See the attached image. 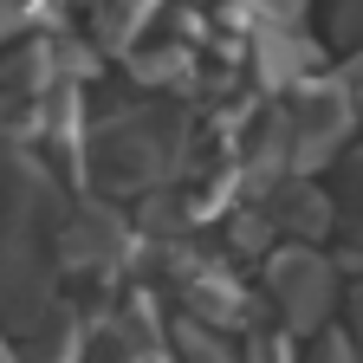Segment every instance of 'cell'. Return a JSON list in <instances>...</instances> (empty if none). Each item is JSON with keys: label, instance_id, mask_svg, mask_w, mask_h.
Segmentation results:
<instances>
[{"label": "cell", "instance_id": "obj_13", "mask_svg": "<svg viewBox=\"0 0 363 363\" xmlns=\"http://www.w3.org/2000/svg\"><path fill=\"white\" fill-rule=\"evenodd\" d=\"M331 33L363 45V0H331Z\"/></svg>", "mask_w": 363, "mask_h": 363}, {"label": "cell", "instance_id": "obj_7", "mask_svg": "<svg viewBox=\"0 0 363 363\" xmlns=\"http://www.w3.org/2000/svg\"><path fill=\"white\" fill-rule=\"evenodd\" d=\"M266 227L272 234H286V240H305V247H318L337 227V208H331V189H311L305 175H279V182H266Z\"/></svg>", "mask_w": 363, "mask_h": 363}, {"label": "cell", "instance_id": "obj_9", "mask_svg": "<svg viewBox=\"0 0 363 363\" xmlns=\"http://www.w3.org/2000/svg\"><path fill=\"white\" fill-rule=\"evenodd\" d=\"M162 0H91V45L98 52H130L136 39H150Z\"/></svg>", "mask_w": 363, "mask_h": 363}, {"label": "cell", "instance_id": "obj_8", "mask_svg": "<svg viewBox=\"0 0 363 363\" xmlns=\"http://www.w3.org/2000/svg\"><path fill=\"white\" fill-rule=\"evenodd\" d=\"M84 325H78V311L72 305H45L33 325L20 331V363H84Z\"/></svg>", "mask_w": 363, "mask_h": 363}, {"label": "cell", "instance_id": "obj_4", "mask_svg": "<svg viewBox=\"0 0 363 363\" xmlns=\"http://www.w3.org/2000/svg\"><path fill=\"white\" fill-rule=\"evenodd\" d=\"M59 214H65L59 175L45 169L20 136L0 130V247L7 240H45Z\"/></svg>", "mask_w": 363, "mask_h": 363}, {"label": "cell", "instance_id": "obj_10", "mask_svg": "<svg viewBox=\"0 0 363 363\" xmlns=\"http://www.w3.org/2000/svg\"><path fill=\"white\" fill-rule=\"evenodd\" d=\"M331 208H337V227L363 247V150H344V162H337V189H331Z\"/></svg>", "mask_w": 363, "mask_h": 363}, {"label": "cell", "instance_id": "obj_3", "mask_svg": "<svg viewBox=\"0 0 363 363\" xmlns=\"http://www.w3.org/2000/svg\"><path fill=\"white\" fill-rule=\"evenodd\" d=\"M286 130H292V175H311L318 162L344 156L350 130H357V104L344 78H298L286 98Z\"/></svg>", "mask_w": 363, "mask_h": 363}, {"label": "cell", "instance_id": "obj_15", "mask_svg": "<svg viewBox=\"0 0 363 363\" xmlns=\"http://www.w3.org/2000/svg\"><path fill=\"white\" fill-rule=\"evenodd\" d=\"M350 344H357V363H363V286L350 292Z\"/></svg>", "mask_w": 363, "mask_h": 363}, {"label": "cell", "instance_id": "obj_11", "mask_svg": "<svg viewBox=\"0 0 363 363\" xmlns=\"http://www.w3.org/2000/svg\"><path fill=\"white\" fill-rule=\"evenodd\" d=\"M169 337H175V357H182V363H240V350L227 344V331L201 325V318H182Z\"/></svg>", "mask_w": 363, "mask_h": 363}, {"label": "cell", "instance_id": "obj_5", "mask_svg": "<svg viewBox=\"0 0 363 363\" xmlns=\"http://www.w3.org/2000/svg\"><path fill=\"white\" fill-rule=\"evenodd\" d=\"M45 247H52L59 272H91V279H98V272H117L136 253V234H130V220L111 201H84V208H65L52 220Z\"/></svg>", "mask_w": 363, "mask_h": 363}, {"label": "cell", "instance_id": "obj_14", "mask_svg": "<svg viewBox=\"0 0 363 363\" xmlns=\"http://www.w3.org/2000/svg\"><path fill=\"white\" fill-rule=\"evenodd\" d=\"M39 13V0H0V52H7V39L26 33V20Z\"/></svg>", "mask_w": 363, "mask_h": 363}, {"label": "cell", "instance_id": "obj_2", "mask_svg": "<svg viewBox=\"0 0 363 363\" xmlns=\"http://www.w3.org/2000/svg\"><path fill=\"white\" fill-rule=\"evenodd\" d=\"M259 279H266L272 311L286 318V331H325L331 325V311H337V266L318 247H305V240L272 247Z\"/></svg>", "mask_w": 363, "mask_h": 363}, {"label": "cell", "instance_id": "obj_6", "mask_svg": "<svg viewBox=\"0 0 363 363\" xmlns=\"http://www.w3.org/2000/svg\"><path fill=\"white\" fill-rule=\"evenodd\" d=\"M59 298V266L45 240H7L0 247V331H26Z\"/></svg>", "mask_w": 363, "mask_h": 363}, {"label": "cell", "instance_id": "obj_1", "mask_svg": "<svg viewBox=\"0 0 363 363\" xmlns=\"http://www.w3.org/2000/svg\"><path fill=\"white\" fill-rule=\"evenodd\" d=\"M78 143H84V182L98 201H143L169 189L182 156H189V111L136 104V111L91 123Z\"/></svg>", "mask_w": 363, "mask_h": 363}, {"label": "cell", "instance_id": "obj_12", "mask_svg": "<svg viewBox=\"0 0 363 363\" xmlns=\"http://www.w3.org/2000/svg\"><path fill=\"white\" fill-rule=\"evenodd\" d=\"M298 363H357V344H350V331H318Z\"/></svg>", "mask_w": 363, "mask_h": 363}]
</instances>
